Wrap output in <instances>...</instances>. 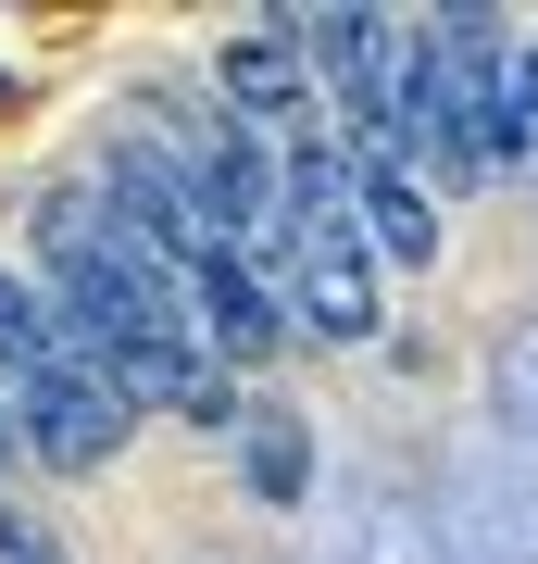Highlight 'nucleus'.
Segmentation results:
<instances>
[{"mask_svg":"<svg viewBox=\"0 0 538 564\" xmlns=\"http://www.w3.org/2000/svg\"><path fill=\"white\" fill-rule=\"evenodd\" d=\"M0 414H13L25 464H51V477H100V464L125 452V426H139V414H125L76 351H51L39 377H13V389H0Z\"/></svg>","mask_w":538,"mask_h":564,"instance_id":"obj_1","label":"nucleus"},{"mask_svg":"<svg viewBox=\"0 0 538 564\" xmlns=\"http://www.w3.org/2000/svg\"><path fill=\"white\" fill-rule=\"evenodd\" d=\"M0 101H13V76H0Z\"/></svg>","mask_w":538,"mask_h":564,"instance_id":"obj_11","label":"nucleus"},{"mask_svg":"<svg viewBox=\"0 0 538 564\" xmlns=\"http://www.w3.org/2000/svg\"><path fill=\"white\" fill-rule=\"evenodd\" d=\"M239 489H251L263 514H300V502H314V426H300L288 402H251L239 414Z\"/></svg>","mask_w":538,"mask_h":564,"instance_id":"obj_5","label":"nucleus"},{"mask_svg":"<svg viewBox=\"0 0 538 564\" xmlns=\"http://www.w3.org/2000/svg\"><path fill=\"white\" fill-rule=\"evenodd\" d=\"M176 289H188V326H200V351H213L226 377H239V364H263V351L288 339V302L263 289V263H251V251H226V239H200V251L176 263Z\"/></svg>","mask_w":538,"mask_h":564,"instance_id":"obj_4","label":"nucleus"},{"mask_svg":"<svg viewBox=\"0 0 538 564\" xmlns=\"http://www.w3.org/2000/svg\"><path fill=\"white\" fill-rule=\"evenodd\" d=\"M488 389H501V414H514L526 440H538V326H514V339H501V364H488Z\"/></svg>","mask_w":538,"mask_h":564,"instance_id":"obj_7","label":"nucleus"},{"mask_svg":"<svg viewBox=\"0 0 538 564\" xmlns=\"http://www.w3.org/2000/svg\"><path fill=\"white\" fill-rule=\"evenodd\" d=\"M13 464H25V440H13V414H0V477H13Z\"/></svg>","mask_w":538,"mask_h":564,"instance_id":"obj_10","label":"nucleus"},{"mask_svg":"<svg viewBox=\"0 0 538 564\" xmlns=\"http://www.w3.org/2000/svg\"><path fill=\"white\" fill-rule=\"evenodd\" d=\"M213 113L251 126V139H288L314 126V63H300V13H251L239 39L213 51Z\"/></svg>","mask_w":538,"mask_h":564,"instance_id":"obj_3","label":"nucleus"},{"mask_svg":"<svg viewBox=\"0 0 538 564\" xmlns=\"http://www.w3.org/2000/svg\"><path fill=\"white\" fill-rule=\"evenodd\" d=\"M63 339H51V302H39V276H13V263H0V389L13 377H39Z\"/></svg>","mask_w":538,"mask_h":564,"instance_id":"obj_6","label":"nucleus"},{"mask_svg":"<svg viewBox=\"0 0 538 564\" xmlns=\"http://www.w3.org/2000/svg\"><path fill=\"white\" fill-rule=\"evenodd\" d=\"M514 101H526V126H538V25H514Z\"/></svg>","mask_w":538,"mask_h":564,"instance_id":"obj_9","label":"nucleus"},{"mask_svg":"<svg viewBox=\"0 0 538 564\" xmlns=\"http://www.w3.org/2000/svg\"><path fill=\"white\" fill-rule=\"evenodd\" d=\"M339 188H351V226H363V251H376V276H426V263H439V188H426L388 139H339Z\"/></svg>","mask_w":538,"mask_h":564,"instance_id":"obj_2","label":"nucleus"},{"mask_svg":"<svg viewBox=\"0 0 538 564\" xmlns=\"http://www.w3.org/2000/svg\"><path fill=\"white\" fill-rule=\"evenodd\" d=\"M0 564H76V552H63V527H51V514L0 502Z\"/></svg>","mask_w":538,"mask_h":564,"instance_id":"obj_8","label":"nucleus"}]
</instances>
